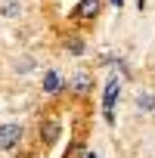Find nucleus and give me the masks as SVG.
Segmentation results:
<instances>
[{
	"mask_svg": "<svg viewBox=\"0 0 155 158\" xmlns=\"http://www.w3.org/2000/svg\"><path fill=\"white\" fill-rule=\"evenodd\" d=\"M22 139V124H3L0 127V149H13Z\"/></svg>",
	"mask_w": 155,
	"mask_h": 158,
	"instance_id": "obj_1",
	"label": "nucleus"
},
{
	"mask_svg": "<svg viewBox=\"0 0 155 158\" xmlns=\"http://www.w3.org/2000/svg\"><path fill=\"white\" fill-rule=\"evenodd\" d=\"M99 6H103V0H81L78 10H74V16L78 19H96L99 16Z\"/></svg>",
	"mask_w": 155,
	"mask_h": 158,
	"instance_id": "obj_2",
	"label": "nucleus"
},
{
	"mask_svg": "<svg viewBox=\"0 0 155 158\" xmlns=\"http://www.w3.org/2000/svg\"><path fill=\"white\" fill-rule=\"evenodd\" d=\"M118 93H121L118 81H109V84H106V99H103V112H106V121H112V106H115Z\"/></svg>",
	"mask_w": 155,
	"mask_h": 158,
	"instance_id": "obj_3",
	"label": "nucleus"
},
{
	"mask_svg": "<svg viewBox=\"0 0 155 158\" xmlns=\"http://www.w3.org/2000/svg\"><path fill=\"white\" fill-rule=\"evenodd\" d=\"M71 90H74L78 96H87V93L93 90V81H90V74H87V71H78V74L71 77Z\"/></svg>",
	"mask_w": 155,
	"mask_h": 158,
	"instance_id": "obj_4",
	"label": "nucleus"
},
{
	"mask_svg": "<svg viewBox=\"0 0 155 158\" xmlns=\"http://www.w3.org/2000/svg\"><path fill=\"white\" fill-rule=\"evenodd\" d=\"M40 139L44 143H56L59 139V124L56 121H44L40 124Z\"/></svg>",
	"mask_w": 155,
	"mask_h": 158,
	"instance_id": "obj_5",
	"label": "nucleus"
},
{
	"mask_svg": "<svg viewBox=\"0 0 155 158\" xmlns=\"http://www.w3.org/2000/svg\"><path fill=\"white\" fill-rule=\"evenodd\" d=\"M44 90H47V93H59V90H62L59 71H47V74H44Z\"/></svg>",
	"mask_w": 155,
	"mask_h": 158,
	"instance_id": "obj_6",
	"label": "nucleus"
},
{
	"mask_svg": "<svg viewBox=\"0 0 155 158\" xmlns=\"http://www.w3.org/2000/svg\"><path fill=\"white\" fill-rule=\"evenodd\" d=\"M136 106H140L143 112H149V109H155V96H152V93H140V96H136Z\"/></svg>",
	"mask_w": 155,
	"mask_h": 158,
	"instance_id": "obj_7",
	"label": "nucleus"
},
{
	"mask_svg": "<svg viewBox=\"0 0 155 158\" xmlns=\"http://www.w3.org/2000/svg\"><path fill=\"white\" fill-rule=\"evenodd\" d=\"M19 0H3V16H19Z\"/></svg>",
	"mask_w": 155,
	"mask_h": 158,
	"instance_id": "obj_8",
	"label": "nucleus"
},
{
	"mask_svg": "<svg viewBox=\"0 0 155 158\" xmlns=\"http://www.w3.org/2000/svg\"><path fill=\"white\" fill-rule=\"evenodd\" d=\"M68 50H71L74 56H81V53H84V44H81V40H68Z\"/></svg>",
	"mask_w": 155,
	"mask_h": 158,
	"instance_id": "obj_9",
	"label": "nucleus"
},
{
	"mask_svg": "<svg viewBox=\"0 0 155 158\" xmlns=\"http://www.w3.org/2000/svg\"><path fill=\"white\" fill-rule=\"evenodd\" d=\"M112 3H115V6H121V3H124V0H112Z\"/></svg>",
	"mask_w": 155,
	"mask_h": 158,
	"instance_id": "obj_10",
	"label": "nucleus"
},
{
	"mask_svg": "<svg viewBox=\"0 0 155 158\" xmlns=\"http://www.w3.org/2000/svg\"><path fill=\"white\" fill-rule=\"evenodd\" d=\"M87 158H96V155H93V152H90V155H87Z\"/></svg>",
	"mask_w": 155,
	"mask_h": 158,
	"instance_id": "obj_11",
	"label": "nucleus"
}]
</instances>
